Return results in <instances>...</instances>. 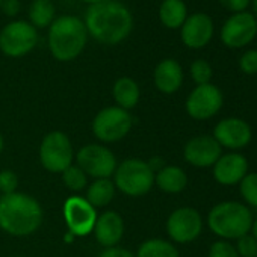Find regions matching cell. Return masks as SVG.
Segmentation results:
<instances>
[{
  "label": "cell",
  "instance_id": "cell-1",
  "mask_svg": "<svg viewBox=\"0 0 257 257\" xmlns=\"http://www.w3.org/2000/svg\"><path fill=\"white\" fill-rule=\"evenodd\" d=\"M85 26L97 41L115 46L125 40L134 28V19L125 5L116 0H103L91 5L85 14Z\"/></svg>",
  "mask_w": 257,
  "mask_h": 257
},
{
  "label": "cell",
  "instance_id": "cell-2",
  "mask_svg": "<svg viewBox=\"0 0 257 257\" xmlns=\"http://www.w3.org/2000/svg\"><path fill=\"white\" fill-rule=\"evenodd\" d=\"M43 222L40 203L26 194L13 192L0 197V228L11 236H29Z\"/></svg>",
  "mask_w": 257,
  "mask_h": 257
},
{
  "label": "cell",
  "instance_id": "cell-3",
  "mask_svg": "<svg viewBox=\"0 0 257 257\" xmlns=\"http://www.w3.org/2000/svg\"><path fill=\"white\" fill-rule=\"evenodd\" d=\"M88 31L83 20L74 16L55 19L49 31V49L55 59L68 62L77 58L86 46Z\"/></svg>",
  "mask_w": 257,
  "mask_h": 257
},
{
  "label": "cell",
  "instance_id": "cell-4",
  "mask_svg": "<svg viewBox=\"0 0 257 257\" xmlns=\"http://www.w3.org/2000/svg\"><path fill=\"white\" fill-rule=\"evenodd\" d=\"M252 212L239 201H222L212 207L207 225L213 234L224 240H236L251 231Z\"/></svg>",
  "mask_w": 257,
  "mask_h": 257
},
{
  "label": "cell",
  "instance_id": "cell-5",
  "mask_svg": "<svg viewBox=\"0 0 257 257\" xmlns=\"http://www.w3.org/2000/svg\"><path fill=\"white\" fill-rule=\"evenodd\" d=\"M113 185L128 197H143L155 185V171L149 162L132 158L125 159L115 170Z\"/></svg>",
  "mask_w": 257,
  "mask_h": 257
},
{
  "label": "cell",
  "instance_id": "cell-6",
  "mask_svg": "<svg viewBox=\"0 0 257 257\" xmlns=\"http://www.w3.org/2000/svg\"><path fill=\"white\" fill-rule=\"evenodd\" d=\"M132 124L134 119L128 110L110 106L95 115L92 121V132L103 143H115L131 132Z\"/></svg>",
  "mask_w": 257,
  "mask_h": 257
},
{
  "label": "cell",
  "instance_id": "cell-7",
  "mask_svg": "<svg viewBox=\"0 0 257 257\" xmlns=\"http://www.w3.org/2000/svg\"><path fill=\"white\" fill-rule=\"evenodd\" d=\"M41 165L50 173H64L73 165V147L70 138L59 131L47 134L40 146Z\"/></svg>",
  "mask_w": 257,
  "mask_h": 257
},
{
  "label": "cell",
  "instance_id": "cell-8",
  "mask_svg": "<svg viewBox=\"0 0 257 257\" xmlns=\"http://www.w3.org/2000/svg\"><path fill=\"white\" fill-rule=\"evenodd\" d=\"M38 40L37 29L28 22H11L0 32V50L7 56L20 58L29 53Z\"/></svg>",
  "mask_w": 257,
  "mask_h": 257
},
{
  "label": "cell",
  "instance_id": "cell-9",
  "mask_svg": "<svg viewBox=\"0 0 257 257\" xmlns=\"http://www.w3.org/2000/svg\"><path fill=\"white\" fill-rule=\"evenodd\" d=\"M76 159L77 167L82 168L86 176L95 179H109L118 167L115 155L100 144H88L82 147Z\"/></svg>",
  "mask_w": 257,
  "mask_h": 257
},
{
  "label": "cell",
  "instance_id": "cell-10",
  "mask_svg": "<svg viewBox=\"0 0 257 257\" xmlns=\"http://www.w3.org/2000/svg\"><path fill=\"white\" fill-rule=\"evenodd\" d=\"M64 219L74 237H83L94 231L97 222V210L82 197H70L64 203Z\"/></svg>",
  "mask_w": 257,
  "mask_h": 257
},
{
  "label": "cell",
  "instance_id": "cell-11",
  "mask_svg": "<svg viewBox=\"0 0 257 257\" xmlns=\"http://www.w3.org/2000/svg\"><path fill=\"white\" fill-rule=\"evenodd\" d=\"M224 104L222 92L212 83L197 85L186 100V112L191 118L203 121L215 116Z\"/></svg>",
  "mask_w": 257,
  "mask_h": 257
},
{
  "label": "cell",
  "instance_id": "cell-12",
  "mask_svg": "<svg viewBox=\"0 0 257 257\" xmlns=\"http://www.w3.org/2000/svg\"><path fill=\"white\" fill-rule=\"evenodd\" d=\"M203 231V218L192 207H179L167 219V233L176 243H189Z\"/></svg>",
  "mask_w": 257,
  "mask_h": 257
},
{
  "label": "cell",
  "instance_id": "cell-13",
  "mask_svg": "<svg viewBox=\"0 0 257 257\" xmlns=\"http://www.w3.org/2000/svg\"><path fill=\"white\" fill-rule=\"evenodd\" d=\"M255 35L257 19L248 11L230 16L221 28V41L230 49H242L248 46Z\"/></svg>",
  "mask_w": 257,
  "mask_h": 257
},
{
  "label": "cell",
  "instance_id": "cell-14",
  "mask_svg": "<svg viewBox=\"0 0 257 257\" xmlns=\"http://www.w3.org/2000/svg\"><path fill=\"white\" fill-rule=\"evenodd\" d=\"M222 149H228L231 152H239L245 149L252 140V131L249 124L242 118H224L221 119L212 135Z\"/></svg>",
  "mask_w": 257,
  "mask_h": 257
},
{
  "label": "cell",
  "instance_id": "cell-15",
  "mask_svg": "<svg viewBox=\"0 0 257 257\" xmlns=\"http://www.w3.org/2000/svg\"><path fill=\"white\" fill-rule=\"evenodd\" d=\"M221 155H222V147L212 135L195 137L189 140L183 149L185 161L198 168L213 167L215 162L221 158Z\"/></svg>",
  "mask_w": 257,
  "mask_h": 257
},
{
  "label": "cell",
  "instance_id": "cell-16",
  "mask_svg": "<svg viewBox=\"0 0 257 257\" xmlns=\"http://www.w3.org/2000/svg\"><path fill=\"white\" fill-rule=\"evenodd\" d=\"M248 159L239 152L221 155L213 165V177L222 186H234L248 174Z\"/></svg>",
  "mask_w": 257,
  "mask_h": 257
},
{
  "label": "cell",
  "instance_id": "cell-17",
  "mask_svg": "<svg viewBox=\"0 0 257 257\" xmlns=\"http://www.w3.org/2000/svg\"><path fill=\"white\" fill-rule=\"evenodd\" d=\"M213 22L204 13H195L186 17L185 23L182 25L180 37L186 47L189 49H201L213 37Z\"/></svg>",
  "mask_w": 257,
  "mask_h": 257
},
{
  "label": "cell",
  "instance_id": "cell-18",
  "mask_svg": "<svg viewBox=\"0 0 257 257\" xmlns=\"http://www.w3.org/2000/svg\"><path fill=\"white\" fill-rule=\"evenodd\" d=\"M95 239L106 248H113L119 243L124 234V221L119 213L107 210L97 218L94 227Z\"/></svg>",
  "mask_w": 257,
  "mask_h": 257
},
{
  "label": "cell",
  "instance_id": "cell-19",
  "mask_svg": "<svg viewBox=\"0 0 257 257\" xmlns=\"http://www.w3.org/2000/svg\"><path fill=\"white\" fill-rule=\"evenodd\" d=\"M155 86L164 94H174L183 83V70L176 59L161 61L153 74Z\"/></svg>",
  "mask_w": 257,
  "mask_h": 257
},
{
  "label": "cell",
  "instance_id": "cell-20",
  "mask_svg": "<svg viewBox=\"0 0 257 257\" xmlns=\"http://www.w3.org/2000/svg\"><path fill=\"white\" fill-rule=\"evenodd\" d=\"M155 183L168 194H179L182 192L188 185V176L186 173L176 165H168L161 168L155 174Z\"/></svg>",
  "mask_w": 257,
  "mask_h": 257
},
{
  "label": "cell",
  "instance_id": "cell-21",
  "mask_svg": "<svg viewBox=\"0 0 257 257\" xmlns=\"http://www.w3.org/2000/svg\"><path fill=\"white\" fill-rule=\"evenodd\" d=\"M113 98L121 109H132L140 101L138 83L131 77H121L113 85Z\"/></svg>",
  "mask_w": 257,
  "mask_h": 257
},
{
  "label": "cell",
  "instance_id": "cell-22",
  "mask_svg": "<svg viewBox=\"0 0 257 257\" xmlns=\"http://www.w3.org/2000/svg\"><path fill=\"white\" fill-rule=\"evenodd\" d=\"M188 17V8L183 0H164L159 8V19L168 29L182 28Z\"/></svg>",
  "mask_w": 257,
  "mask_h": 257
},
{
  "label": "cell",
  "instance_id": "cell-23",
  "mask_svg": "<svg viewBox=\"0 0 257 257\" xmlns=\"http://www.w3.org/2000/svg\"><path fill=\"white\" fill-rule=\"evenodd\" d=\"M115 195V185L109 179H97L86 192V201L95 209V207H104L107 206Z\"/></svg>",
  "mask_w": 257,
  "mask_h": 257
},
{
  "label": "cell",
  "instance_id": "cell-24",
  "mask_svg": "<svg viewBox=\"0 0 257 257\" xmlns=\"http://www.w3.org/2000/svg\"><path fill=\"white\" fill-rule=\"evenodd\" d=\"M135 257H180L177 248L164 239H149L141 243Z\"/></svg>",
  "mask_w": 257,
  "mask_h": 257
},
{
  "label": "cell",
  "instance_id": "cell-25",
  "mask_svg": "<svg viewBox=\"0 0 257 257\" xmlns=\"http://www.w3.org/2000/svg\"><path fill=\"white\" fill-rule=\"evenodd\" d=\"M31 25L37 28H47L55 20V7L50 0H34L29 8Z\"/></svg>",
  "mask_w": 257,
  "mask_h": 257
},
{
  "label": "cell",
  "instance_id": "cell-26",
  "mask_svg": "<svg viewBox=\"0 0 257 257\" xmlns=\"http://www.w3.org/2000/svg\"><path fill=\"white\" fill-rule=\"evenodd\" d=\"M239 189L246 206L257 209V173H248L240 180Z\"/></svg>",
  "mask_w": 257,
  "mask_h": 257
},
{
  "label": "cell",
  "instance_id": "cell-27",
  "mask_svg": "<svg viewBox=\"0 0 257 257\" xmlns=\"http://www.w3.org/2000/svg\"><path fill=\"white\" fill-rule=\"evenodd\" d=\"M62 180L65 183V186L70 191H82L86 186V174L82 171V168H79L77 165H70L64 173H62Z\"/></svg>",
  "mask_w": 257,
  "mask_h": 257
},
{
  "label": "cell",
  "instance_id": "cell-28",
  "mask_svg": "<svg viewBox=\"0 0 257 257\" xmlns=\"http://www.w3.org/2000/svg\"><path fill=\"white\" fill-rule=\"evenodd\" d=\"M213 76L212 65L204 59H197L191 64V77L197 85H206L210 83V79Z\"/></svg>",
  "mask_w": 257,
  "mask_h": 257
},
{
  "label": "cell",
  "instance_id": "cell-29",
  "mask_svg": "<svg viewBox=\"0 0 257 257\" xmlns=\"http://www.w3.org/2000/svg\"><path fill=\"white\" fill-rule=\"evenodd\" d=\"M236 251L239 257H257V239L248 233L239 239H236Z\"/></svg>",
  "mask_w": 257,
  "mask_h": 257
},
{
  "label": "cell",
  "instance_id": "cell-30",
  "mask_svg": "<svg viewBox=\"0 0 257 257\" xmlns=\"http://www.w3.org/2000/svg\"><path fill=\"white\" fill-rule=\"evenodd\" d=\"M209 257H239L237 251L230 240L219 239L213 242L209 248Z\"/></svg>",
  "mask_w": 257,
  "mask_h": 257
},
{
  "label": "cell",
  "instance_id": "cell-31",
  "mask_svg": "<svg viewBox=\"0 0 257 257\" xmlns=\"http://www.w3.org/2000/svg\"><path fill=\"white\" fill-rule=\"evenodd\" d=\"M17 185H19V179L11 170L0 171V192H2L4 195L16 192Z\"/></svg>",
  "mask_w": 257,
  "mask_h": 257
},
{
  "label": "cell",
  "instance_id": "cell-32",
  "mask_svg": "<svg viewBox=\"0 0 257 257\" xmlns=\"http://www.w3.org/2000/svg\"><path fill=\"white\" fill-rule=\"evenodd\" d=\"M239 67L245 74H257V50H246L239 59Z\"/></svg>",
  "mask_w": 257,
  "mask_h": 257
},
{
  "label": "cell",
  "instance_id": "cell-33",
  "mask_svg": "<svg viewBox=\"0 0 257 257\" xmlns=\"http://www.w3.org/2000/svg\"><path fill=\"white\" fill-rule=\"evenodd\" d=\"M218 2L227 8L228 11H233L234 14L236 13H243L246 11V8L249 7V2L251 0H218Z\"/></svg>",
  "mask_w": 257,
  "mask_h": 257
},
{
  "label": "cell",
  "instance_id": "cell-34",
  "mask_svg": "<svg viewBox=\"0 0 257 257\" xmlns=\"http://www.w3.org/2000/svg\"><path fill=\"white\" fill-rule=\"evenodd\" d=\"M100 257H135V254H132L128 249L119 248V246H113V248H106Z\"/></svg>",
  "mask_w": 257,
  "mask_h": 257
},
{
  "label": "cell",
  "instance_id": "cell-35",
  "mask_svg": "<svg viewBox=\"0 0 257 257\" xmlns=\"http://www.w3.org/2000/svg\"><path fill=\"white\" fill-rule=\"evenodd\" d=\"M0 8L8 16H16L20 11V4L19 0H2V7Z\"/></svg>",
  "mask_w": 257,
  "mask_h": 257
},
{
  "label": "cell",
  "instance_id": "cell-36",
  "mask_svg": "<svg viewBox=\"0 0 257 257\" xmlns=\"http://www.w3.org/2000/svg\"><path fill=\"white\" fill-rule=\"evenodd\" d=\"M249 233H251V234H252V236L257 239V218L252 221V225H251V231H249Z\"/></svg>",
  "mask_w": 257,
  "mask_h": 257
},
{
  "label": "cell",
  "instance_id": "cell-37",
  "mask_svg": "<svg viewBox=\"0 0 257 257\" xmlns=\"http://www.w3.org/2000/svg\"><path fill=\"white\" fill-rule=\"evenodd\" d=\"M82 2H85V4H88V5H95V4L103 2V0H82Z\"/></svg>",
  "mask_w": 257,
  "mask_h": 257
},
{
  "label": "cell",
  "instance_id": "cell-38",
  "mask_svg": "<svg viewBox=\"0 0 257 257\" xmlns=\"http://www.w3.org/2000/svg\"><path fill=\"white\" fill-rule=\"evenodd\" d=\"M252 10H254V17L257 19V0H252Z\"/></svg>",
  "mask_w": 257,
  "mask_h": 257
},
{
  "label": "cell",
  "instance_id": "cell-39",
  "mask_svg": "<svg viewBox=\"0 0 257 257\" xmlns=\"http://www.w3.org/2000/svg\"><path fill=\"white\" fill-rule=\"evenodd\" d=\"M73 239H74V236H73L71 233H67V234H65V242H68V243H70Z\"/></svg>",
  "mask_w": 257,
  "mask_h": 257
},
{
  "label": "cell",
  "instance_id": "cell-40",
  "mask_svg": "<svg viewBox=\"0 0 257 257\" xmlns=\"http://www.w3.org/2000/svg\"><path fill=\"white\" fill-rule=\"evenodd\" d=\"M4 149V140H2V135H0V152Z\"/></svg>",
  "mask_w": 257,
  "mask_h": 257
},
{
  "label": "cell",
  "instance_id": "cell-41",
  "mask_svg": "<svg viewBox=\"0 0 257 257\" xmlns=\"http://www.w3.org/2000/svg\"><path fill=\"white\" fill-rule=\"evenodd\" d=\"M0 7H2V0H0Z\"/></svg>",
  "mask_w": 257,
  "mask_h": 257
}]
</instances>
